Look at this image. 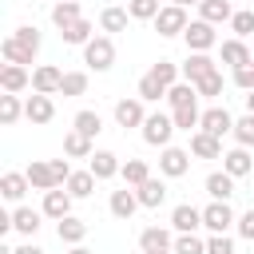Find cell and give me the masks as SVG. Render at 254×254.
Here are the masks:
<instances>
[{
  "label": "cell",
  "instance_id": "obj_20",
  "mask_svg": "<svg viewBox=\"0 0 254 254\" xmlns=\"http://www.w3.org/2000/svg\"><path fill=\"white\" fill-rule=\"evenodd\" d=\"M40 218H44V210L16 206V210H12V230H16V234H24V238H32V234L40 230Z\"/></svg>",
  "mask_w": 254,
  "mask_h": 254
},
{
  "label": "cell",
  "instance_id": "obj_11",
  "mask_svg": "<svg viewBox=\"0 0 254 254\" xmlns=\"http://www.w3.org/2000/svg\"><path fill=\"white\" fill-rule=\"evenodd\" d=\"M139 250H143V254H167V250H175V238H171V230H163V226H147V230L139 234Z\"/></svg>",
  "mask_w": 254,
  "mask_h": 254
},
{
  "label": "cell",
  "instance_id": "obj_33",
  "mask_svg": "<svg viewBox=\"0 0 254 254\" xmlns=\"http://www.w3.org/2000/svg\"><path fill=\"white\" fill-rule=\"evenodd\" d=\"M71 127L79 131V135H87V139H95L99 131H103V119H99V111H75V119H71Z\"/></svg>",
  "mask_w": 254,
  "mask_h": 254
},
{
  "label": "cell",
  "instance_id": "obj_30",
  "mask_svg": "<svg viewBox=\"0 0 254 254\" xmlns=\"http://www.w3.org/2000/svg\"><path fill=\"white\" fill-rule=\"evenodd\" d=\"M95 183H99V179H95L91 171H71V179H67V187H64V190H67L71 198H87V194L95 190Z\"/></svg>",
  "mask_w": 254,
  "mask_h": 254
},
{
  "label": "cell",
  "instance_id": "obj_44",
  "mask_svg": "<svg viewBox=\"0 0 254 254\" xmlns=\"http://www.w3.org/2000/svg\"><path fill=\"white\" fill-rule=\"evenodd\" d=\"M230 28H234V40H246V36L254 32V12H246V8L234 12V16H230Z\"/></svg>",
  "mask_w": 254,
  "mask_h": 254
},
{
  "label": "cell",
  "instance_id": "obj_53",
  "mask_svg": "<svg viewBox=\"0 0 254 254\" xmlns=\"http://www.w3.org/2000/svg\"><path fill=\"white\" fill-rule=\"evenodd\" d=\"M246 115H254V91H246Z\"/></svg>",
  "mask_w": 254,
  "mask_h": 254
},
{
  "label": "cell",
  "instance_id": "obj_10",
  "mask_svg": "<svg viewBox=\"0 0 254 254\" xmlns=\"http://www.w3.org/2000/svg\"><path fill=\"white\" fill-rule=\"evenodd\" d=\"M52 115H56V103H52V95H28L24 99V119L28 123H36V127H44V123H52Z\"/></svg>",
  "mask_w": 254,
  "mask_h": 254
},
{
  "label": "cell",
  "instance_id": "obj_27",
  "mask_svg": "<svg viewBox=\"0 0 254 254\" xmlns=\"http://www.w3.org/2000/svg\"><path fill=\"white\" fill-rule=\"evenodd\" d=\"M198 12H202V20H206V24H230V16H234L230 0H202V4H198Z\"/></svg>",
  "mask_w": 254,
  "mask_h": 254
},
{
  "label": "cell",
  "instance_id": "obj_4",
  "mask_svg": "<svg viewBox=\"0 0 254 254\" xmlns=\"http://www.w3.org/2000/svg\"><path fill=\"white\" fill-rule=\"evenodd\" d=\"M183 40H187V48H190V52H210V48L218 44L214 24H206V20H190V24H187V32H183Z\"/></svg>",
  "mask_w": 254,
  "mask_h": 254
},
{
  "label": "cell",
  "instance_id": "obj_8",
  "mask_svg": "<svg viewBox=\"0 0 254 254\" xmlns=\"http://www.w3.org/2000/svg\"><path fill=\"white\" fill-rule=\"evenodd\" d=\"M60 87H64V71H60V67L40 64V67L32 71V91H36V95H60Z\"/></svg>",
  "mask_w": 254,
  "mask_h": 254
},
{
  "label": "cell",
  "instance_id": "obj_18",
  "mask_svg": "<svg viewBox=\"0 0 254 254\" xmlns=\"http://www.w3.org/2000/svg\"><path fill=\"white\" fill-rule=\"evenodd\" d=\"M206 194H210L214 202H230V194H234V175L210 171V175H206Z\"/></svg>",
  "mask_w": 254,
  "mask_h": 254
},
{
  "label": "cell",
  "instance_id": "obj_3",
  "mask_svg": "<svg viewBox=\"0 0 254 254\" xmlns=\"http://www.w3.org/2000/svg\"><path fill=\"white\" fill-rule=\"evenodd\" d=\"M187 8H175V4H163V12L155 16V32L159 36H183L187 32Z\"/></svg>",
  "mask_w": 254,
  "mask_h": 254
},
{
  "label": "cell",
  "instance_id": "obj_23",
  "mask_svg": "<svg viewBox=\"0 0 254 254\" xmlns=\"http://www.w3.org/2000/svg\"><path fill=\"white\" fill-rule=\"evenodd\" d=\"M135 194H139V206L155 210V206H163V198H167V183H163V179H147L143 187H135Z\"/></svg>",
  "mask_w": 254,
  "mask_h": 254
},
{
  "label": "cell",
  "instance_id": "obj_5",
  "mask_svg": "<svg viewBox=\"0 0 254 254\" xmlns=\"http://www.w3.org/2000/svg\"><path fill=\"white\" fill-rule=\"evenodd\" d=\"M187 171H190V151H183V147H163V155H159V175L183 179Z\"/></svg>",
  "mask_w": 254,
  "mask_h": 254
},
{
  "label": "cell",
  "instance_id": "obj_21",
  "mask_svg": "<svg viewBox=\"0 0 254 254\" xmlns=\"http://www.w3.org/2000/svg\"><path fill=\"white\" fill-rule=\"evenodd\" d=\"M56 234H60V242H67V246H83V238H87V222L67 214V218L56 222Z\"/></svg>",
  "mask_w": 254,
  "mask_h": 254
},
{
  "label": "cell",
  "instance_id": "obj_45",
  "mask_svg": "<svg viewBox=\"0 0 254 254\" xmlns=\"http://www.w3.org/2000/svg\"><path fill=\"white\" fill-rule=\"evenodd\" d=\"M175 254H206V242L198 234H179L175 238Z\"/></svg>",
  "mask_w": 254,
  "mask_h": 254
},
{
  "label": "cell",
  "instance_id": "obj_6",
  "mask_svg": "<svg viewBox=\"0 0 254 254\" xmlns=\"http://www.w3.org/2000/svg\"><path fill=\"white\" fill-rule=\"evenodd\" d=\"M234 222H238V218H234L230 202H210V206H202V226H206L210 234H226Z\"/></svg>",
  "mask_w": 254,
  "mask_h": 254
},
{
  "label": "cell",
  "instance_id": "obj_51",
  "mask_svg": "<svg viewBox=\"0 0 254 254\" xmlns=\"http://www.w3.org/2000/svg\"><path fill=\"white\" fill-rule=\"evenodd\" d=\"M234 226H238V234H242L246 242H254V206H250V210H246V214H242Z\"/></svg>",
  "mask_w": 254,
  "mask_h": 254
},
{
  "label": "cell",
  "instance_id": "obj_37",
  "mask_svg": "<svg viewBox=\"0 0 254 254\" xmlns=\"http://www.w3.org/2000/svg\"><path fill=\"white\" fill-rule=\"evenodd\" d=\"M139 99H143V103H159V99H167V87L147 71V75L139 79Z\"/></svg>",
  "mask_w": 254,
  "mask_h": 254
},
{
  "label": "cell",
  "instance_id": "obj_41",
  "mask_svg": "<svg viewBox=\"0 0 254 254\" xmlns=\"http://www.w3.org/2000/svg\"><path fill=\"white\" fill-rule=\"evenodd\" d=\"M127 12H131V20H155L163 12V4L159 0H127Z\"/></svg>",
  "mask_w": 254,
  "mask_h": 254
},
{
  "label": "cell",
  "instance_id": "obj_22",
  "mask_svg": "<svg viewBox=\"0 0 254 254\" xmlns=\"http://www.w3.org/2000/svg\"><path fill=\"white\" fill-rule=\"evenodd\" d=\"M32 83V75H28V67H20V64H4V71H0V87L8 91V95H16V91H24Z\"/></svg>",
  "mask_w": 254,
  "mask_h": 254
},
{
  "label": "cell",
  "instance_id": "obj_39",
  "mask_svg": "<svg viewBox=\"0 0 254 254\" xmlns=\"http://www.w3.org/2000/svg\"><path fill=\"white\" fill-rule=\"evenodd\" d=\"M151 75H155V79H159V83L171 91V87L179 83V75H183V71H179V64H171V60H159V64L151 67Z\"/></svg>",
  "mask_w": 254,
  "mask_h": 254
},
{
  "label": "cell",
  "instance_id": "obj_43",
  "mask_svg": "<svg viewBox=\"0 0 254 254\" xmlns=\"http://www.w3.org/2000/svg\"><path fill=\"white\" fill-rule=\"evenodd\" d=\"M83 91H87V75H83V71H64L60 95H83Z\"/></svg>",
  "mask_w": 254,
  "mask_h": 254
},
{
  "label": "cell",
  "instance_id": "obj_9",
  "mask_svg": "<svg viewBox=\"0 0 254 254\" xmlns=\"http://www.w3.org/2000/svg\"><path fill=\"white\" fill-rule=\"evenodd\" d=\"M198 131H206V135L222 139V135H230V131H234V115H230L226 107H206V111H202V123H198Z\"/></svg>",
  "mask_w": 254,
  "mask_h": 254
},
{
  "label": "cell",
  "instance_id": "obj_12",
  "mask_svg": "<svg viewBox=\"0 0 254 254\" xmlns=\"http://www.w3.org/2000/svg\"><path fill=\"white\" fill-rule=\"evenodd\" d=\"M115 123L119 127H143L147 123V111H143V99H119L115 103Z\"/></svg>",
  "mask_w": 254,
  "mask_h": 254
},
{
  "label": "cell",
  "instance_id": "obj_2",
  "mask_svg": "<svg viewBox=\"0 0 254 254\" xmlns=\"http://www.w3.org/2000/svg\"><path fill=\"white\" fill-rule=\"evenodd\" d=\"M83 64L95 67V71H107V67L115 64V44H111V36H95L91 44H83Z\"/></svg>",
  "mask_w": 254,
  "mask_h": 254
},
{
  "label": "cell",
  "instance_id": "obj_16",
  "mask_svg": "<svg viewBox=\"0 0 254 254\" xmlns=\"http://www.w3.org/2000/svg\"><path fill=\"white\" fill-rule=\"evenodd\" d=\"M190 155L194 159H222V139H214L206 131H194L190 135Z\"/></svg>",
  "mask_w": 254,
  "mask_h": 254
},
{
  "label": "cell",
  "instance_id": "obj_29",
  "mask_svg": "<svg viewBox=\"0 0 254 254\" xmlns=\"http://www.w3.org/2000/svg\"><path fill=\"white\" fill-rule=\"evenodd\" d=\"M24 175H28V183H32L36 190H56V179H52V167H48L44 159H32V167H28Z\"/></svg>",
  "mask_w": 254,
  "mask_h": 254
},
{
  "label": "cell",
  "instance_id": "obj_49",
  "mask_svg": "<svg viewBox=\"0 0 254 254\" xmlns=\"http://www.w3.org/2000/svg\"><path fill=\"white\" fill-rule=\"evenodd\" d=\"M48 167H52V179H56V187H67V179H71V167H67V159H48Z\"/></svg>",
  "mask_w": 254,
  "mask_h": 254
},
{
  "label": "cell",
  "instance_id": "obj_24",
  "mask_svg": "<svg viewBox=\"0 0 254 254\" xmlns=\"http://www.w3.org/2000/svg\"><path fill=\"white\" fill-rule=\"evenodd\" d=\"M218 56H222V64H230V67H242V64H250V60H254V56H250V48H246V40H222Z\"/></svg>",
  "mask_w": 254,
  "mask_h": 254
},
{
  "label": "cell",
  "instance_id": "obj_36",
  "mask_svg": "<svg viewBox=\"0 0 254 254\" xmlns=\"http://www.w3.org/2000/svg\"><path fill=\"white\" fill-rule=\"evenodd\" d=\"M119 175H123V183H127V187H143V183L151 179V167H147L143 159H127Z\"/></svg>",
  "mask_w": 254,
  "mask_h": 254
},
{
  "label": "cell",
  "instance_id": "obj_48",
  "mask_svg": "<svg viewBox=\"0 0 254 254\" xmlns=\"http://www.w3.org/2000/svg\"><path fill=\"white\" fill-rule=\"evenodd\" d=\"M12 36H16V40H20V44H24V48H28L32 56L40 52V32H36V28H16Z\"/></svg>",
  "mask_w": 254,
  "mask_h": 254
},
{
  "label": "cell",
  "instance_id": "obj_55",
  "mask_svg": "<svg viewBox=\"0 0 254 254\" xmlns=\"http://www.w3.org/2000/svg\"><path fill=\"white\" fill-rule=\"evenodd\" d=\"M67 254H91V250H87V246H71Z\"/></svg>",
  "mask_w": 254,
  "mask_h": 254
},
{
  "label": "cell",
  "instance_id": "obj_52",
  "mask_svg": "<svg viewBox=\"0 0 254 254\" xmlns=\"http://www.w3.org/2000/svg\"><path fill=\"white\" fill-rule=\"evenodd\" d=\"M12 254H44V250H40V246H36V242H24V246H16V250H12Z\"/></svg>",
  "mask_w": 254,
  "mask_h": 254
},
{
  "label": "cell",
  "instance_id": "obj_54",
  "mask_svg": "<svg viewBox=\"0 0 254 254\" xmlns=\"http://www.w3.org/2000/svg\"><path fill=\"white\" fill-rule=\"evenodd\" d=\"M175 8H190V4H202V0H171Z\"/></svg>",
  "mask_w": 254,
  "mask_h": 254
},
{
  "label": "cell",
  "instance_id": "obj_26",
  "mask_svg": "<svg viewBox=\"0 0 254 254\" xmlns=\"http://www.w3.org/2000/svg\"><path fill=\"white\" fill-rule=\"evenodd\" d=\"M75 20H83V12H79V0H64V4H52V24L64 32V28H71Z\"/></svg>",
  "mask_w": 254,
  "mask_h": 254
},
{
  "label": "cell",
  "instance_id": "obj_56",
  "mask_svg": "<svg viewBox=\"0 0 254 254\" xmlns=\"http://www.w3.org/2000/svg\"><path fill=\"white\" fill-rule=\"evenodd\" d=\"M167 254H175V250H167Z\"/></svg>",
  "mask_w": 254,
  "mask_h": 254
},
{
  "label": "cell",
  "instance_id": "obj_57",
  "mask_svg": "<svg viewBox=\"0 0 254 254\" xmlns=\"http://www.w3.org/2000/svg\"><path fill=\"white\" fill-rule=\"evenodd\" d=\"M56 4H64V0H56Z\"/></svg>",
  "mask_w": 254,
  "mask_h": 254
},
{
  "label": "cell",
  "instance_id": "obj_46",
  "mask_svg": "<svg viewBox=\"0 0 254 254\" xmlns=\"http://www.w3.org/2000/svg\"><path fill=\"white\" fill-rule=\"evenodd\" d=\"M194 91H198V95H206V99H214V95H222V71H214V75H206V79H198V83H194Z\"/></svg>",
  "mask_w": 254,
  "mask_h": 254
},
{
  "label": "cell",
  "instance_id": "obj_42",
  "mask_svg": "<svg viewBox=\"0 0 254 254\" xmlns=\"http://www.w3.org/2000/svg\"><path fill=\"white\" fill-rule=\"evenodd\" d=\"M230 135H234V143H238V147H246V151H250V147H254V115L234 119V131H230Z\"/></svg>",
  "mask_w": 254,
  "mask_h": 254
},
{
  "label": "cell",
  "instance_id": "obj_17",
  "mask_svg": "<svg viewBox=\"0 0 254 254\" xmlns=\"http://www.w3.org/2000/svg\"><path fill=\"white\" fill-rule=\"evenodd\" d=\"M222 171H226V175H234V179L250 175V171H254V159H250V151H246V147H234V151H226V155H222Z\"/></svg>",
  "mask_w": 254,
  "mask_h": 254
},
{
  "label": "cell",
  "instance_id": "obj_13",
  "mask_svg": "<svg viewBox=\"0 0 254 254\" xmlns=\"http://www.w3.org/2000/svg\"><path fill=\"white\" fill-rule=\"evenodd\" d=\"M171 226H175L179 234H194V230L202 226V210L190 206V202H179V206L171 210Z\"/></svg>",
  "mask_w": 254,
  "mask_h": 254
},
{
  "label": "cell",
  "instance_id": "obj_50",
  "mask_svg": "<svg viewBox=\"0 0 254 254\" xmlns=\"http://www.w3.org/2000/svg\"><path fill=\"white\" fill-rule=\"evenodd\" d=\"M206 254H234V242L226 234H210L206 238Z\"/></svg>",
  "mask_w": 254,
  "mask_h": 254
},
{
  "label": "cell",
  "instance_id": "obj_28",
  "mask_svg": "<svg viewBox=\"0 0 254 254\" xmlns=\"http://www.w3.org/2000/svg\"><path fill=\"white\" fill-rule=\"evenodd\" d=\"M64 155H67V159H91V155H95V147H91V139H87V135L67 131V139H64Z\"/></svg>",
  "mask_w": 254,
  "mask_h": 254
},
{
  "label": "cell",
  "instance_id": "obj_25",
  "mask_svg": "<svg viewBox=\"0 0 254 254\" xmlns=\"http://www.w3.org/2000/svg\"><path fill=\"white\" fill-rule=\"evenodd\" d=\"M28 187H32V183H28V175H20V171H8V175L0 179V194H4L8 202H20V198L28 194Z\"/></svg>",
  "mask_w": 254,
  "mask_h": 254
},
{
  "label": "cell",
  "instance_id": "obj_7",
  "mask_svg": "<svg viewBox=\"0 0 254 254\" xmlns=\"http://www.w3.org/2000/svg\"><path fill=\"white\" fill-rule=\"evenodd\" d=\"M179 71H183V79H187V83H198V79L214 75V71H218V64H214L206 52H190V56H187V64H179Z\"/></svg>",
  "mask_w": 254,
  "mask_h": 254
},
{
  "label": "cell",
  "instance_id": "obj_40",
  "mask_svg": "<svg viewBox=\"0 0 254 254\" xmlns=\"http://www.w3.org/2000/svg\"><path fill=\"white\" fill-rule=\"evenodd\" d=\"M20 115H24V103H20L16 95H8V91H4V95H0V123H4V127H12Z\"/></svg>",
  "mask_w": 254,
  "mask_h": 254
},
{
  "label": "cell",
  "instance_id": "obj_14",
  "mask_svg": "<svg viewBox=\"0 0 254 254\" xmlns=\"http://www.w3.org/2000/svg\"><path fill=\"white\" fill-rule=\"evenodd\" d=\"M87 171H91L95 179H115V175L123 171V163H119V155H111V151H95V155L87 159Z\"/></svg>",
  "mask_w": 254,
  "mask_h": 254
},
{
  "label": "cell",
  "instance_id": "obj_1",
  "mask_svg": "<svg viewBox=\"0 0 254 254\" xmlns=\"http://www.w3.org/2000/svg\"><path fill=\"white\" fill-rule=\"evenodd\" d=\"M175 131H179L175 119L163 115V111H151L147 123H143V139H147L151 147H171V135H175Z\"/></svg>",
  "mask_w": 254,
  "mask_h": 254
},
{
  "label": "cell",
  "instance_id": "obj_19",
  "mask_svg": "<svg viewBox=\"0 0 254 254\" xmlns=\"http://www.w3.org/2000/svg\"><path fill=\"white\" fill-rule=\"evenodd\" d=\"M107 210H111L115 218H123V222H127V218L139 210V194H135V190H127V187H123V190H111V202H107Z\"/></svg>",
  "mask_w": 254,
  "mask_h": 254
},
{
  "label": "cell",
  "instance_id": "obj_47",
  "mask_svg": "<svg viewBox=\"0 0 254 254\" xmlns=\"http://www.w3.org/2000/svg\"><path fill=\"white\" fill-rule=\"evenodd\" d=\"M234 87L254 91V60H250V64H242V67H234Z\"/></svg>",
  "mask_w": 254,
  "mask_h": 254
},
{
  "label": "cell",
  "instance_id": "obj_38",
  "mask_svg": "<svg viewBox=\"0 0 254 254\" xmlns=\"http://www.w3.org/2000/svg\"><path fill=\"white\" fill-rule=\"evenodd\" d=\"M60 36H64V44H91V40H95V36H91V20H75V24L64 28Z\"/></svg>",
  "mask_w": 254,
  "mask_h": 254
},
{
  "label": "cell",
  "instance_id": "obj_15",
  "mask_svg": "<svg viewBox=\"0 0 254 254\" xmlns=\"http://www.w3.org/2000/svg\"><path fill=\"white\" fill-rule=\"evenodd\" d=\"M44 214L48 218H67L71 214V194L64 190V187H56V190H44Z\"/></svg>",
  "mask_w": 254,
  "mask_h": 254
},
{
  "label": "cell",
  "instance_id": "obj_35",
  "mask_svg": "<svg viewBox=\"0 0 254 254\" xmlns=\"http://www.w3.org/2000/svg\"><path fill=\"white\" fill-rule=\"evenodd\" d=\"M171 119H175V127H179V131H198L202 111H198V103H190V107H175V111H171Z\"/></svg>",
  "mask_w": 254,
  "mask_h": 254
},
{
  "label": "cell",
  "instance_id": "obj_31",
  "mask_svg": "<svg viewBox=\"0 0 254 254\" xmlns=\"http://www.w3.org/2000/svg\"><path fill=\"white\" fill-rule=\"evenodd\" d=\"M0 52H4V60H8V64H20V67H28V64L36 60V56H32V52H28V48H24L20 40H16V36H4Z\"/></svg>",
  "mask_w": 254,
  "mask_h": 254
},
{
  "label": "cell",
  "instance_id": "obj_34",
  "mask_svg": "<svg viewBox=\"0 0 254 254\" xmlns=\"http://www.w3.org/2000/svg\"><path fill=\"white\" fill-rule=\"evenodd\" d=\"M127 16H131L127 8L111 4V8H103V12H99V28H103V32H123V28H127Z\"/></svg>",
  "mask_w": 254,
  "mask_h": 254
},
{
  "label": "cell",
  "instance_id": "obj_32",
  "mask_svg": "<svg viewBox=\"0 0 254 254\" xmlns=\"http://www.w3.org/2000/svg\"><path fill=\"white\" fill-rule=\"evenodd\" d=\"M167 103H171V111H175V107H190V103H198V91H194V83L179 79V83L167 91Z\"/></svg>",
  "mask_w": 254,
  "mask_h": 254
}]
</instances>
